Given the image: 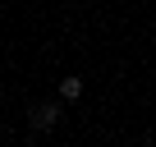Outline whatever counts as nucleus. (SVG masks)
<instances>
[{
  "label": "nucleus",
  "mask_w": 156,
  "mask_h": 147,
  "mask_svg": "<svg viewBox=\"0 0 156 147\" xmlns=\"http://www.w3.org/2000/svg\"><path fill=\"white\" fill-rule=\"evenodd\" d=\"M55 115H60V106H55V101H41V106L32 110V124H37V129H51Z\"/></svg>",
  "instance_id": "nucleus-1"
},
{
  "label": "nucleus",
  "mask_w": 156,
  "mask_h": 147,
  "mask_svg": "<svg viewBox=\"0 0 156 147\" xmlns=\"http://www.w3.org/2000/svg\"><path fill=\"white\" fill-rule=\"evenodd\" d=\"M60 97L64 101H78V97H83V78H60Z\"/></svg>",
  "instance_id": "nucleus-2"
}]
</instances>
